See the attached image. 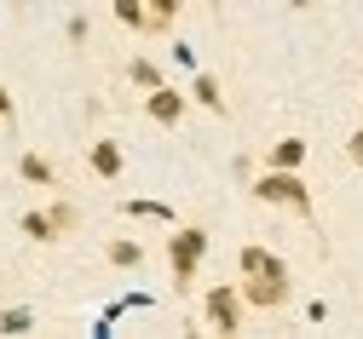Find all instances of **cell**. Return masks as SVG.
I'll return each instance as SVG.
<instances>
[{"label":"cell","mask_w":363,"mask_h":339,"mask_svg":"<svg viewBox=\"0 0 363 339\" xmlns=\"http://www.w3.org/2000/svg\"><path fill=\"white\" fill-rule=\"evenodd\" d=\"M254 202H265V207H289V213H311V190H306V178L300 173H283V167H265L259 178H254Z\"/></svg>","instance_id":"cell-1"},{"label":"cell","mask_w":363,"mask_h":339,"mask_svg":"<svg viewBox=\"0 0 363 339\" xmlns=\"http://www.w3.org/2000/svg\"><path fill=\"white\" fill-rule=\"evenodd\" d=\"M167 259H173V287H191L196 282V265L208 259V230L202 224H179L167 236Z\"/></svg>","instance_id":"cell-2"},{"label":"cell","mask_w":363,"mask_h":339,"mask_svg":"<svg viewBox=\"0 0 363 339\" xmlns=\"http://www.w3.org/2000/svg\"><path fill=\"white\" fill-rule=\"evenodd\" d=\"M242 287H231V282H213L208 287V299H202V316H208V328L213 333H242Z\"/></svg>","instance_id":"cell-3"},{"label":"cell","mask_w":363,"mask_h":339,"mask_svg":"<svg viewBox=\"0 0 363 339\" xmlns=\"http://www.w3.org/2000/svg\"><path fill=\"white\" fill-rule=\"evenodd\" d=\"M289 276H242V305L248 311H283L289 305Z\"/></svg>","instance_id":"cell-4"},{"label":"cell","mask_w":363,"mask_h":339,"mask_svg":"<svg viewBox=\"0 0 363 339\" xmlns=\"http://www.w3.org/2000/svg\"><path fill=\"white\" fill-rule=\"evenodd\" d=\"M185 110H191V98H185V92H173V86L145 92V115H150L156 127H179V121H185Z\"/></svg>","instance_id":"cell-5"},{"label":"cell","mask_w":363,"mask_h":339,"mask_svg":"<svg viewBox=\"0 0 363 339\" xmlns=\"http://www.w3.org/2000/svg\"><path fill=\"white\" fill-rule=\"evenodd\" d=\"M86 167H93V178H121L127 156H121V144H116V138H99L93 150H86Z\"/></svg>","instance_id":"cell-6"},{"label":"cell","mask_w":363,"mask_h":339,"mask_svg":"<svg viewBox=\"0 0 363 339\" xmlns=\"http://www.w3.org/2000/svg\"><path fill=\"white\" fill-rule=\"evenodd\" d=\"M237 270H242V276H289V265H283L277 253H265V248H254V241H248V248L237 253Z\"/></svg>","instance_id":"cell-7"},{"label":"cell","mask_w":363,"mask_h":339,"mask_svg":"<svg viewBox=\"0 0 363 339\" xmlns=\"http://www.w3.org/2000/svg\"><path fill=\"white\" fill-rule=\"evenodd\" d=\"M265 167H283V173H300L306 167V138H277L265 150Z\"/></svg>","instance_id":"cell-8"},{"label":"cell","mask_w":363,"mask_h":339,"mask_svg":"<svg viewBox=\"0 0 363 339\" xmlns=\"http://www.w3.org/2000/svg\"><path fill=\"white\" fill-rule=\"evenodd\" d=\"M185 12V0H145V35H167Z\"/></svg>","instance_id":"cell-9"},{"label":"cell","mask_w":363,"mask_h":339,"mask_svg":"<svg viewBox=\"0 0 363 339\" xmlns=\"http://www.w3.org/2000/svg\"><path fill=\"white\" fill-rule=\"evenodd\" d=\"M18 173H23V184H40V190H58V173H52V161H47V156H35V150H23Z\"/></svg>","instance_id":"cell-10"},{"label":"cell","mask_w":363,"mask_h":339,"mask_svg":"<svg viewBox=\"0 0 363 339\" xmlns=\"http://www.w3.org/2000/svg\"><path fill=\"white\" fill-rule=\"evenodd\" d=\"M191 98H196V104H202L208 115H225V110H231V104H225V92H219V81H213V75H196V81H191Z\"/></svg>","instance_id":"cell-11"},{"label":"cell","mask_w":363,"mask_h":339,"mask_svg":"<svg viewBox=\"0 0 363 339\" xmlns=\"http://www.w3.org/2000/svg\"><path fill=\"white\" fill-rule=\"evenodd\" d=\"M104 259H110L116 270H139V265H145V248H139V241H127V236H116L110 248H104Z\"/></svg>","instance_id":"cell-12"},{"label":"cell","mask_w":363,"mask_h":339,"mask_svg":"<svg viewBox=\"0 0 363 339\" xmlns=\"http://www.w3.org/2000/svg\"><path fill=\"white\" fill-rule=\"evenodd\" d=\"M23 236H29V241H40V248H47V241H58L52 213H23Z\"/></svg>","instance_id":"cell-13"},{"label":"cell","mask_w":363,"mask_h":339,"mask_svg":"<svg viewBox=\"0 0 363 339\" xmlns=\"http://www.w3.org/2000/svg\"><path fill=\"white\" fill-rule=\"evenodd\" d=\"M127 81H133V86H145V92H156V86H167V81H162V69H156L150 58H133V64H127Z\"/></svg>","instance_id":"cell-14"},{"label":"cell","mask_w":363,"mask_h":339,"mask_svg":"<svg viewBox=\"0 0 363 339\" xmlns=\"http://www.w3.org/2000/svg\"><path fill=\"white\" fill-rule=\"evenodd\" d=\"M110 12H116L121 29H139V35H145V0H116Z\"/></svg>","instance_id":"cell-15"},{"label":"cell","mask_w":363,"mask_h":339,"mask_svg":"<svg viewBox=\"0 0 363 339\" xmlns=\"http://www.w3.org/2000/svg\"><path fill=\"white\" fill-rule=\"evenodd\" d=\"M47 213H52V224H58V236H64V230H75V224H81V213H75V207H69V202H64V196H52V207H47Z\"/></svg>","instance_id":"cell-16"},{"label":"cell","mask_w":363,"mask_h":339,"mask_svg":"<svg viewBox=\"0 0 363 339\" xmlns=\"http://www.w3.org/2000/svg\"><path fill=\"white\" fill-rule=\"evenodd\" d=\"M29 311H0V333H29Z\"/></svg>","instance_id":"cell-17"},{"label":"cell","mask_w":363,"mask_h":339,"mask_svg":"<svg viewBox=\"0 0 363 339\" xmlns=\"http://www.w3.org/2000/svg\"><path fill=\"white\" fill-rule=\"evenodd\" d=\"M127 213H139V219H167L162 202H127Z\"/></svg>","instance_id":"cell-18"},{"label":"cell","mask_w":363,"mask_h":339,"mask_svg":"<svg viewBox=\"0 0 363 339\" xmlns=\"http://www.w3.org/2000/svg\"><path fill=\"white\" fill-rule=\"evenodd\" d=\"M346 161H352V167H363V127L346 138Z\"/></svg>","instance_id":"cell-19"},{"label":"cell","mask_w":363,"mask_h":339,"mask_svg":"<svg viewBox=\"0 0 363 339\" xmlns=\"http://www.w3.org/2000/svg\"><path fill=\"white\" fill-rule=\"evenodd\" d=\"M0 121H12V86L0 81Z\"/></svg>","instance_id":"cell-20"},{"label":"cell","mask_w":363,"mask_h":339,"mask_svg":"<svg viewBox=\"0 0 363 339\" xmlns=\"http://www.w3.org/2000/svg\"><path fill=\"white\" fill-rule=\"evenodd\" d=\"M289 6H300V12H306V6H311V0H289Z\"/></svg>","instance_id":"cell-21"}]
</instances>
